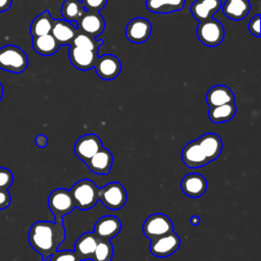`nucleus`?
Segmentation results:
<instances>
[{
	"label": "nucleus",
	"mask_w": 261,
	"mask_h": 261,
	"mask_svg": "<svg viewBox=\"0 0 261 261\" xmlns=\"http://www.w3.org/2000/svg\"><path fill=\"white\" fill-rule=\"evenodd\" d=\"M28 238L31 247L41 255L43 261H47L66 238L63 219L36 221L30 227Z\"/></svg>",
	"instance_id": "nucleus-1"
},
{
	"label": "nucleus",
	"mask_w": 261,
	"mask_h": 261,
	"mask_svg": "<svg viewBox=\"0 0 261 261\" xmlns=\"http://www.w3.org/2000/svg\"><path fill=\"white\" fill-rule=\"evenodd\" d=\"M98 187L93 180L84 178L71 187L69 190L75 208L80 210H89L98 202Z\"/></svg>",
	"instance_id": "nucleus-2"
},
{
	"label": "nucleus",
	"mask_w": 261,
	"mask_h": 261,
	"mask_svg": "<svg viewBox=\"0 0 261 261\" xmlns=\"http://www.w3.org/2000/svg\"><path fill=\"white\" fill-rule=\"evenodd\" d=\"M29 64L27 53L15 45H5L0 48V69L12 73H21Z\"/></svg>",
	"instance_id": "nucleus-3"
},
{
	"label": "nucleus",
	"mask_w": 261,
	"mask_h": 261,
	"mask_svg": "<svg viewBox=\"0 0 261 261\" xmlns=\"http://www.w3.org/2000/svg\"><path fill=\"white\" fill-rule=\"evenodd\" d=\"M98 200L108 209L117 211L121 209L127 200L124 187L118 181H111L98 189Z\"/></svg>",
	"instance_id": "nucleus-4"
},
{
	"label": "nucleus",
	"mask_w": 261,
	"mask_h": 261,
	"mask_svg": "<svg viewBox=\"0 0 261 261\" xmlns=\"http://www.w3.org/2000/svg\"><path fill=\"white\" fill-rule=\"evenodd\" d=\"M197 37L202 44L208 47L218 46L224 39L223 25L219 20L213 17L199 21L197 27Z\"/></svg>",
	"instance_id": "nucleus-5"
},
{
	"label": "nucleus",
	"mask_w": 261,
	"mask_h": 261,
	"mask_svg": "<svg viewBox=\"0 0 261 261\" xmlns=\"http://www.w3.org/2000/svg\"><path fill=\"white\" fill-rule=\"evenodd\" d=\"M48 207L56 219H63V217L75 208L69 190L58 188L53 190L48 197Z\"/></svg>",
	"instance_id": "nucleus-6"
},
{
	"label": "nucleus",
	"mask_w": 261,
	"mask_h": 261,
	"mask_svg": "<svg viewBox=\"0 0 261 261\" xmlns=\"http://www.w3.org/2000/svg\"><path fill=\"white\" fill-rule=\"evenodd\" d=\"M173 230V222L163 213H154L148 216L143 223V232L146 238L153 240Z\"/></svg>",
	"instance_id": "nucleus-7"
},
{
	"label": "nucleus",
	"mask_w": 261,
	"mask_h": 261,
	"mask_svg": "<svg viewBox=\"0 0 261 261\" xmlns=\"http://www.w3.org/2000/svg\"><path fill=\"white\" fill-rule=\"evenodd\" d=\"M180 246V238L173 230L151 240L150 252L153 256L158 258H165L175 253Z\"/></svg>",
	"instance_id": "nucleus-8"
},
{
	"label": "nucleus",
	"mask_w": 261,
	"mask_h": 261,
	"mask_svg": "<svg viewBox=\"0 0 261 261\" xmlns=\"http://www.w3.org/2000/svg\"><path fill=\"white\" fill-rule=\"evenodd\" d=\"M102 147V142L96 134H86L76 140L73 151L76 157L86 163Z\"/></svg>",
	"instance_id": "nucleus-9"
},
{
	"label": "nucleus",
	"mask_w": 261,
	"mask_h": 261,
	"mask_svg": "<svg viewBox=\"0 0 261 261\" xmlns=\"http://www.w3.org/2000/svg\"><path fill=\"white\" fill-rule=\"evenodd\" d=\"M152 33L151 22L144 17L130 19L125 28L126 39L135 44H142L149 40Z\"/></svg>",
	"instance_id": "nucleus-10"
},
{
	"label": "nucleus",
	"mask_w": 261,
	"mask_h": 261,
	"mask_svg": "<svg viewBox=\"0 0 261 261\" xmlns=\"http://www.w3.org/2000/svg\"><path fill=\"white\" fill-rule=\"evenodd\" d=\"M97 75L104 81H111L118 76L121 70V62L115 55L105 54L98 56L94 64Z\"/></svg>",
	"instance_id": "nucleus-11"
},
{
	"label": "nucleus",
	"mask_w": 261,
	"mask_h": 261,
	"mask_svg": "<svg viewBox=\"0 0 261 261\" xmlns=\"http://www.w3.org/2000/svg\"><path fill=\"white\" fill-rule=\"evenodd\" d=\"M79 32L86 33L93 37L100 36L105 29V20L100 12L85 11L76 21Z\"/></svg>",
	"instance_id": "nucleus-12"
},
{
	"label": "nucleus",
	"mask_w": 261,
	"mask_h": 261,
	"mask_svg": "<svg viewBox=\"0 0 261 261\" xmlns=\"http://www.w3.org/2000/svg\"><path fill=\"white\" fill-rule=\"evenodd\" d=\"M120 220L114 215H106L96 221L93 233L98 240H110L116 237L120 232Z\"/></svg>",
	"instance_id": "nucleus-13"
},
{
	"label": "nucleus",
	"mask_w": 261,
	"mask_h": 261,
	"mask_svg": "<svg viewBox=\"0 0 261 261\" xmlns=\"http://www.w3.org/2000/svg\"><path fill=\"white\" fill-rule=\"evenodd\" d=\"M68 56L73 67L80 70H88L94 68V64L99 55L98 51H91L69 45Z\"/></svg>",
	"instance_id": "nucleus-14"
},
{
	"label": "nucleus",
	"mask_w": 261,
	"mask_h": 261,
	"mask_svg": "<svg viewBox=\"0 0 261 261\" xmlns=\"http://www.w3.org/2000/svg\"><path fill=\"white\" fill-rule=\"evenodd\" d=\"M181 159L185 165L192 169L201 168L209 163L196 140L188 143L182 148Z\"/></svg>",
	"instance_id": "nucleus-15"
},
{
	"label": "nucleus",
	"mask_w": 261,
	"mask_h": 261,
	"mask_svg": "<svg viewBox=\"0 0 261 261\" xmlns=\"http://www.w3.org/2000/svg\"><path fill=\"white\" fill-rule=\"evenodd\" d=\"M184 194L191 198H199L207 190V180L200 173H189L184 176L180 182Z\"/></svg>",
	"instance_id": "nucleus-16"
},
{
	"label": "nucleus",
	"mask_w": 261,
	"mask_h": 261,
	"mask_svg": "<svg viewBox=\"0 0 261 261\" xmlns=\"http://www.w3.org/2000/svg\"><path fill=\"white\" fill-rule=\"evenodd\" d=\"M76 33V22H69L65 19H54L51 35L54 37V39L60 46H69Z\"/></svg>",
	"instance_id": "nucleus-17"
},
{
	"label": "nucleus",
	"mask_w": 261,
	"mask_h": 261,
	"mask_svg": "<svg viewBox=\"0 0 261 261\" xmlns=\"http://www.w3.org/2000/svg\"><path fill=\"white\" fill-rule=\"evenodd\" d=\"M196 141L209 163L217 159L222 151V141L220 137L214 133H206Z\"/></svg>",
	"instance_id": "nucleus-18"
},
{
	"label": "nucleus",
	"mask_w": 261,
	"mask_h": 261,
	"mask_svg": "<svg viewBox=\"0 0 261 261\" xmlns=\"http://www.w3.org/2000/svg\"><path fill=\"white\" fill-rule=\"evenodd\" d=\"M113 163V155L107 149L102 147L94 156H92L87 162L88 168L95 174H107L109 173Z\"/></svg>",
	"instance_id": "nucleus-19"
},
{
	"label": "nucleus",
	"mask_w": 261,
	"mask_h": 261,
	"mask_svg": "<svg viewBox=\"0 0 261 261\" xmlns=\"http://www.w3.org/2000/svg\"><path fill=\"white\" fill-rule=\"evenodd\" d=\"M221 0H196L191 5V13L198 21L206 20L221 8Z\"/></svg>",
	"instance_id": "nucleus-20"
},
{
	"label": "nucleus",
	"mask_w": 261,
	"mask_h": 261,
	"mask_svg": "<svg viewBox=\"0 0 261 261\" xmlns=\"http://www.w3.org/2000/svg\"><path fill=\"white\" fill-rule=\"evenodd\" d=\"M206 102L209 108L232 103L234 102V94L227 86L216 85L208 90L206 94Z\"/></svg>",
	"instance_id": "nucleus-21"
},
{
	"label": "nucleus",
	"mask_w": 261,
	"mask_h": 261,
	"mask_svg": "<svg viewBox=\"0 0 261 261\" xmlns=\"http://www.w3.org/2000/svg\"><path fill=\"white\" fill-rule=\"evenodd\" d=\"M98 239L93 232L82 233L74 244V252L80 257L81 261L90 260L93 257L96 246L98 244Z\"/></svg>",
	"instance_id": "nucleus-22"
},
{
	"label": "nucleus",
	"mask_w": 261,
	"mask_h": 261,
	"mask_svg": "<svg viewBox=\"0 0 261 261\" xmlns=\"http://www.w3.org/2000/svg\"><path fill=\"white\" fill-rule=\"evenodd\" d=\"M223 14L232 20L244 19L251 9L249 0H225L221 4Z\"/></svg>",
	"instance_id": "nucleus-23"
},
{
	"label": "nucleus",
	"mask_w": 261,
	"mask_h": 261,
	"mask_svg": "<svg viewBox=\"0 0 261 261\" xmlns=\"http://www.w3.org/2000/svg\"><path fill=\"white\" fill-rule=\"evenodd\" d=\"M32 46L38 54L43 56H51L55 54L60 47L51 33L33 38Z\"/></svg>",
	"instance_id": "nucleus-24"
},
{
	"label": "nucleus",
	"mask_w": 261,
	"mask_h": 261,
	"mask_svg": "<svg viewBox=\"0 0 261 261\" xmlns=\"http://www.w3.org/2000/svg\"><path fill=\"white\" fill-rule=\"evenodd\" d=\"M186 0H146V7L153 13L167 14L184 8Z\"/></svg>",
	"instance_id": "nucleus-25"
},
{
	"label": "nucleus",
	"mask_w": 261,
	"mask_h": 261,
	"mask_svg": "<svg viewBox=\"0 0 261 261\" xmlns=\"http://www.w3.org/2000/svg\"><path fill=\"white\" fill-rule=\"evenodd\" d=\"M54 23V18L48 10L43 11L39 15H37L30 27V33L32 38L43 36L46 34H50L52 27Z\"/></svg>",
	"instance_id": "nucleus-26"
},
{
	"label": "nucleus",
	"mask_w": 261,
	"mask_h": 261,
	"mask_svg": "<svg viewBox=\"0 0 261 261\" xmlns=\"http://www.w3.org/2000/svg\"><path fill=\"white\" fill-rule=\"evenodd\" d=\"M237 112V106L234 102L227 103L219 106L209 108L208 116L209 119L214 123H222L232 119Z\"/></svg>",
	"instance_id": "nucleus-27"
},
{
	"label": "nucleus",
	"mask_w": 261,
	"mask_h": 261,
	"mask_svg": "<svg viewBox=\"0 0 261 261\" xmlns=\"http://www.w3.org/2000/svg\"><path fill=\"white\" fill-rule=\"evenodd\" d=\"M84 12L81 0H65L61 5V15L69 22H76Z\"/></svg>",
	"instance_id": "nucleus-28"
},
{
	"label": "nucleus",
	"mask_w": 261,
	"mask_h": 261,
	"mask_svg": "<svg viewBox=\"0 0 261 261\" xmlns=\"http://www.w3.org/2000/svg\"><path fill=\"white\" fill-rule=\"evenodd\" d=\"M102 44H103V40L101 39L97 40L93 36H90L86 33H82L77 31L70 45H73L83 49L91 50V51H99V48Z\"/></svg>",
	"instance_id": "nucleus-29"
},
{
	"label": "nucleus",
	"mask_w": 261,
	"mask_h": 261,
	"mask_svg": "<svg viewBox=\"0 0 261 261\" xmlns=\"http://www.w3.org/2000/svg\"><path fill=\"white\" fill-rule=\"evenodd\" d=\"M113 257V246L109 240H99L92 261H111Z\"/></svg>",
	"instance_id": "nucleus-30"
},
{
	"label": "nucleus",
	"mask_w": 261,
	"mask_h": 261,
	"mask_svg": "<svg viewBox=\"0 0 261 261\" xmlns=\"http://www.w3.org/2000/svg\"><path fill=\"white\" fill-rule=\"evenodd\" d=\"M49 261H81V259L74 251L57 250L49 257Z\"/></svg>",
	"instance_id": "nucleus-31"
},
{
	"label": "nucleus",
	"mask_w": 261,
	"mask_h": 261,
	"mask_svg": "<svg viewBox=\"0 0 261 261\" xmlns=\"http://www.w3.org/2000/svg\"><path fill=\"white\" fill-rule=\"evenodd\" d=\"M108 0H82L83 7L85 11H92V12H100L106 4Z\"/></svg>",
	"instance_id": "nucleus-32"
},
{
	"label": "nucleus",
	"mask_w": 261,
	"mask_h": 261,
	"mask_svg": "<svg viewBox=\"0 0 261 261\" xmlns=\"http://www.w3.org/2000/svg\"><path fill=\"white\" fill-rule=\"evenodd\" d=\"M13 182V173L5 167H0V190H8Z\"/></svg>",
	"instance_id": "nucleus-33"
},
{
	"label": "nucleus",
	"mask_w": 261,
	"mask_h": 261,
	"mask_svg": "<svg viewBox=\"0 0 261 261\" xmlns=\"http://www.w3.org/2000/svg\"><path fill=\"white\" fill-rule=\"evenodd\" d=\"M248 29L251 35L257 38L260 37V14H256L250 19L248 23Z\"/></svg>",
	"instance_id": "nucleus-34"
},
{
	"label": "nucleus",
	"mask_w": 261,
	"mask_h": 261,
	"mask_svg": "<svg viewBox=\"0 0 261 261\" xmlns=\"http://www.w3.org/2000/svg\"><path fill=\"white\" fill-rule=\"evenodd\" d=\"M11 202V196L8 190H0V211L6 209Z\"/></svg>",
	"instance_id": "nucleus-35"
},
{
	"label": "nucleus",
	"mask_w": 261,
	"mask_h": 261,
	"mask_svg": "<svg viewBox=\"0 0 261 261\" xmlns=\"http://www.w3.org/2000/svg\"><path fill=\"white\" fill-rule=\"evenodd\" d=\"M35 144L39 147V148H45L48 145V138L45 135H38L35 138Z\"/></svg>",
	"instance_id": "nucleus-36"
},
{
	"label": "nucleus",
	"mask_w": 261,
	"mask_h": 261,
	"mask_svg": "<svg viewBox=\"0 0 261 261\" xmlns=\"http://www.w3.org/2000/svg\"><path fill=\"white\" fill-rule=\"evenodd\" d=\"M12 4V0H0V12L7 11Z\"/></svg>",
	"instance_id": "nucleus-37"
},
{
	"label": "nucleus",
	"mask_w": 261,
	"mask_h": 261,
	"mask_svg": "<svg viewBox=\"0 0 261 261\" xmlns=\"http://www.w3.org/2000/svg\"><path fill=\"white\" fill-rule=\"evenodd\" d=\"M200 221H201V219H200V217L198 215H193L191 217V219H190V222H191V224L193 226H198L200 224Z\"/></svg>",
	"instance_id": "nucleus-38"
},
{
	"label": "nucleus",
	"mask_w": 261,
	"mask_h": 261,
	"mask_svg": "<svg viewBox=\"0 0 261 261\" xmlns=\"http://www.w3.org/2000/svg\"><path fill=\"white\" fill-rule=\"evenodd\" d=\"M2 96H3V86H2V84L0 83V101H1V99H2Z\"/></svg>",
	"instance_id": "nucleus-39"
}]
</instances>
